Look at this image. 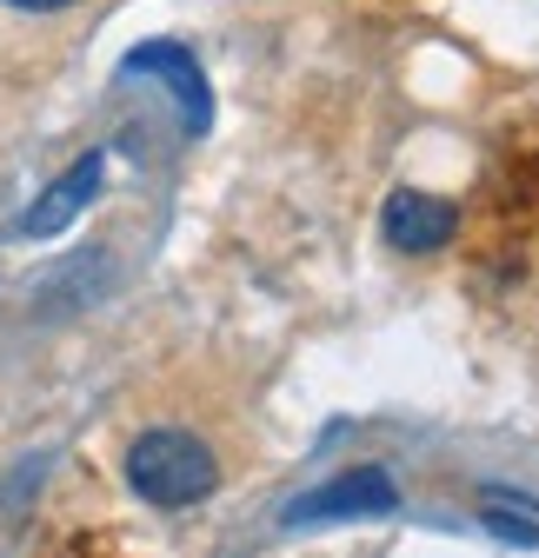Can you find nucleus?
Returning a JSON list of instances; mask_svg holds the SVG:
<instances>
[{
  "instance_id": "obj_1",
  "label": "nucleus",
  "mask_w": 539,
  "mask_h": 558,
  "mask_svg": "<svg viewBox=\"0 0 539 558\" xmlns=\"http://www.w3.org/2000/svg\"><path fill=\"white\" fill-rule=\"evenodd\" d=\"M127 485H133L147 506L180 512V506L214 499L220 459H214L207 439H193V433H180V426H160V433H141V439L127 446Z\"/></svg>"
},
{
  "instance_id": "obj_2",
  "label": "nucleus",
  "mask_w": 539,
  "mask_h": 558,
  "mask_svg": "<svg viewBox=\"0 0 539 558\" xmlns=\"http://www.w3.org/2000/svg\"><path fill=\"white\" fill-rule=\"evenodd\" d=\"M120 81H160V94L180 107V126L187 133H207L214 126V94H207V74L200 60L180 47V40H147L120 60Z\"/></svg>"
},
{
  "instance_id": "obj_3",
  "label": "nucleus",
  "mask_w": 539,
  "mask_h": 558,
  "mask_svg": "<svg viewBox=\"0 0 539 558\" xmlns=\"http://www.w3.org/2000/svg\"><path fill=\"white\" fill-rule=\"evenodd\" d=\"M399 512V485L380 472V465H360V472H340L320 493L294 499L287 506V525H326V519H386Z\"/></svg>"
},
{
  "instance_id": "obj_4",
  "label": "nucleus",
  "mask_w": 539,
  "mask_h": 558,
  "mask_svg": "<svg viewBox=\"0 0 539 558\" xmlns=\"http://www.w3.org/2000/svg\"><path fill=\"white\" fill-rule=\"evenodd\" d=\"M380 233H386L393 253H440L459 233V206L440 199V193H420V186H399L380 206Z\"/></svg>"
},
{
  "instance_id": "obj_5",
  "label": "nucleus",
  "mask_w": 539,
  "mask_h": 558,
  "mask_svg": "<svg viewBox=\"0 0 539 558\" xmlns=\"http://www.w3.org/2000/svg\"><path fill=\"white\" fill-rule=\"evenodd\" d=\"M100 186H107V154H81L74 167H67L34 206H27V214H21V240H53V233H67V227H74L81 214H87V206L100 199Z\"/></svg>"
},
{
  "instance_id": "obj_6",
  "label": "nucleus",
  "mask_w": 539,
  "mask_h": 558,
  "mask_svg": "<svg viewBox=\"0 0 539 558\" xmlns=\"http://www.w3.org/2000/svg\"><path fill=\"white\" fill-rule=\"evenodd\" d=\"M480 506H487L480 519H487L500 538H513V545H539V525H532V519H513V512H506V506H493V499H480Z\"/></svg>"
},
{
  "instance_id": "obj_7",
  "label": "nucleus",
  "mask_w": 539,
  "mask_h": 558,
  "mask_svg": "<svg viewBox=\"0 0 539 558\" xmlns=\"http://www.w3.org/2000/svg\"><path fill=\"white\" fill-rule=\"evenodd\" d=\"M8 8H27V14H60V8H74V0H8Z\"/></svg>"
}]
</instances>
